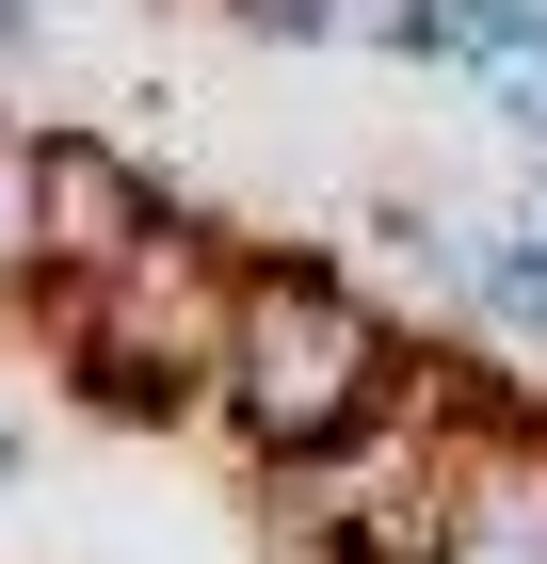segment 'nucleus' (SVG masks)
Wrapping results in <instances>:
<instances>
[{
  "instance_id": "1",
  "label": "nucleus",
  "mask_w": 547,
  "mask_h": 564,
  "mask_svg": "<svg viewBox=\"0 0 547 564\" xmlns=\"http://www.w3.org/2000/svg\"><path fill=\"white\" fill-rule=\"evenodd\" d=\"M419 371V323L371 291L354 259L322 242H258L242 306H226V371H210V435L242 452V484L274 468H322L338 435H371Z\"/></svg>"
},
{
  "instance_id": "2",
  "label": "nucleus",
  "mask_w": 547,
  "mask_h": 564,
  "mask_svg": "<svg viewBox=\"0 0 547 564\" xmlns=\"http://www.w3.org/2000/svg\"><path fill=\"white\" fill-rule=\"evenodd\" d=\"M242 226L226 210H177L162 242L129 274H97V291L33 306L48 323V371L97 403V420H210V371H226V306H242Z\"/></svg>"
},
{
  "instance_id": "3",
  "label": "nucleus",
  "mask_w": 547,
  "mask_h": 564,
  "mask_svg": "<svg viewBox=\"0 0 547 564\" xmlns=\"http://www.w3.org/2000/svg\"><path fill=\"white\" fill-rule=\"evenodd\" d=\"M177 210H194V194H177L129 130H33V259H48V306L97 291V274H129Z\"/></svg>"
},
{
  "instance_id": "4",
  "label": "nucleus",
  "mask_w": 547,
  "mask_h": 564,
  "mask_svg": "<svg viewBox=\"0 0 547 564\" xmlns=\"http://www.w3.org/2000/svg\"><path fill=\"white\" fill-rule=\"evenodd\" d=\"M451 323H467V339H532V355H547V210H515V226H483V242H467Z\"/></svg>"
},
{
  "instance_id": "5",
  "label": "nucleus",
  "mask_w": 547,
  "mask_h": 564,
  "mask_svg": "<svg viewBox=\"0 0 547 564\" xmlns=\"http://www.w3.org/2000/svg\"><path fill=\"white\" fill-rule=\"evenodd\" d=\"M0 306H48V259H33V113L0 130Z\"/></svg>"
},
{
  "instance_id": "6",
  "label": "nucleus",
  "mask_w": 547,
  "mask_h": 564,
  "mask_svg": "<svg viewBox=\"0 0 547 564\" xmlns=\"http://www.w3.org/2000/svg\"><path fill=\"white\" fill-rule=\"evenodd\" d=\"M354 33H371L386 65H435V82H467V17H451V0H371Z\"/></svg>"
},
{
  "instance_id": "7",
  "label": "nucleus",
  "mask_w": 547,
  "mask_h": 564,
  "mask_svg": "<svg viewBox=\"0 0 547 564\" xmlns=\"http://www.w3.org/2000/svg\"><path fill=\"white\" fill-rule=\"evenodd\" d=\"M0 484H17V435H0Z\"/></svg>"
}]
</instances>
